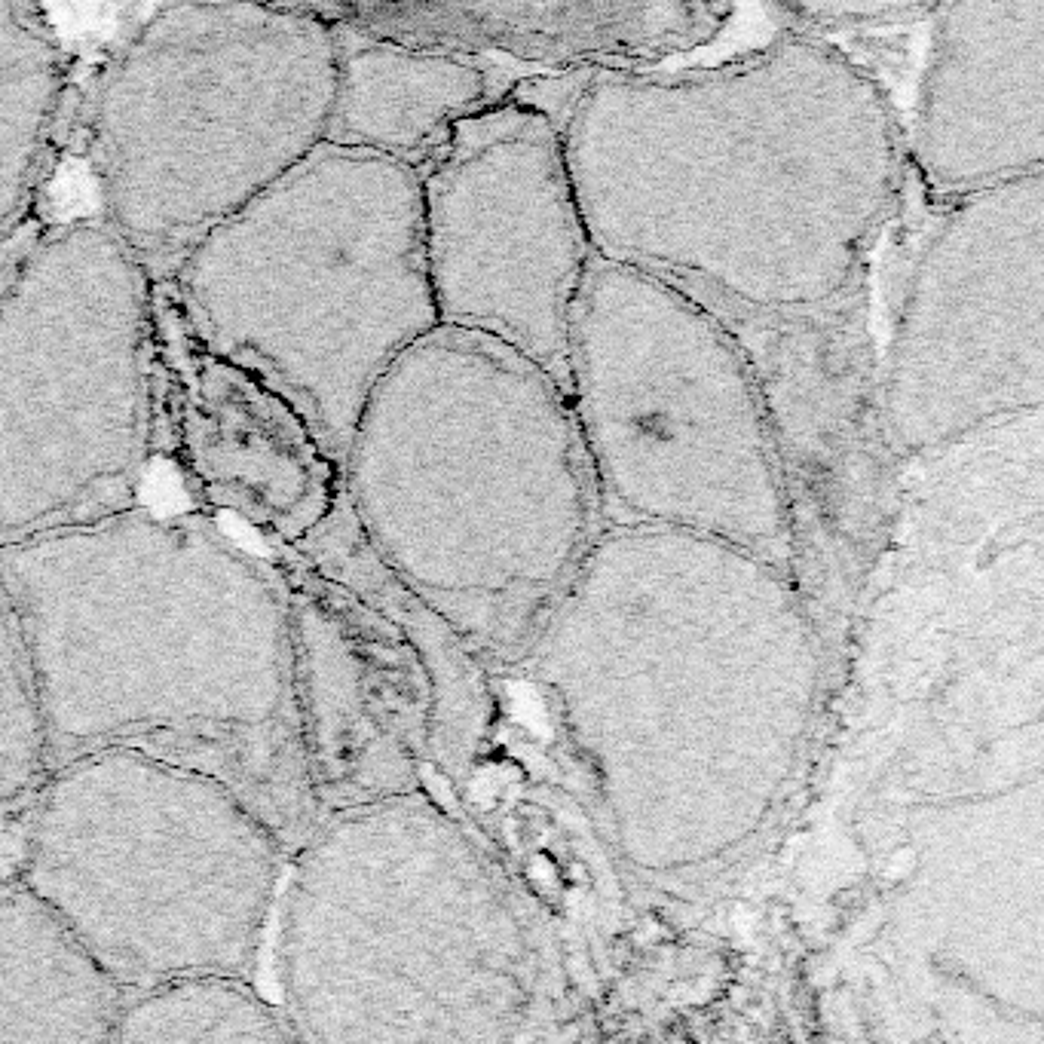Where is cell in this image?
Segmentation results:
<instances>
[{
	"mask_svg": "<svg viewBox=\"0 0 1044 1044\" xmlns=\"http://www.w3.org/2000/svg\"><path fill=\"white\" fill-rule=\"evenodd\" d=\"M558 102L604 264L723 322L818 313L873 282L913 175L907 126L836 40L781 28L711 68L561 74Z\"/></svg>",
	"mask_w": 1044,
	"mask_h": 1044,
	"instance_id": "6da1fadb",
	"label": "cell"
},
{
	"mask_svg": "<svg viewBox=\"0 0 1044 1044\" xmlns=\"http://www.w3.org/2000/svg\"><path fill=\"white\" fill-rule=\"evenodd\" d=\"M0 607L28 646L53 769L144 751L224 778L288 845L313 833L291 601L261 542L163 496L0 545Z\"/></svg>",
	"mask_w": 1044,
	"mask_h": 1044,
	"instance_id": "7a4b0ae2",
	"label": "cell"
},
{
	"mask_svg": "<svg viewBox=\"0 0 1044 1044\" xmlns=\"http://www.w3.org/2000/svg\"><path fill=\"white\" fill-rule=\"evenodd\" d=\"M343 493L380 561L490 671H515L607 530L567 386L438 328L377 386Z\"/></svg>",
	"mask_w": 1044,
	"mask_h": 1044,
	"instance_id": "3957f363",
	"label": "cell"
},
{
	"mask_svg": "<svg viewBox=\"0 0 1044 1044\" xmlns=\"http://www.w3.org/2000/svg\"><path fill=\"white\" fill-rule=\"evenodd\" d=\"M301 1044H518L533 1005L512 885L460 821L405 793L297 845L273 919Z\"/></svg>",
	"mask_w": 1044,
	"mask_h": 1044,
	"instance_id": "277c9868",
	"label": "cell"
},
{
	"mask_svg": "<svg viewBox=\"0 0 1044 1044\" xmlns=\"http://www.w3.org/2000/svg\"><path fill=\"white\" fill-rule=\"evenodd\" d=\"M340 28L322 7L160 4L86 71L74 160L89 215L166 282L328 144Z\"/></svg>",
	"mask_w": 1044,
	"mask_h": 1044,
	"instance_id": "5b68a950",
	"label": "cell"
},
{
	"mask_svg": "<svg viewBox=\"0 0 1044 1044\" xmlns=\"http://www.w3.org/2000/svg\"><path fill=\"white\" fill-rule=\"evenodd\" d=\"M215 350L301 408L343 463L386 374L441 328L420 175L325 144L163 282Z\"/></svg>",
	"mask_w": 1044,
	"mask_h": 1044,
	"instance_id": "8992f818",
	"label": "cell"
},
{
	"mask_svg": "<svg viewBox=\"0 0 1044 1044\" xmlns=\"http://www.w3.org/2000/svg\"><path fill=\"white\" fill-rule=\"evenodd\" d=\"M19 882L126 996L245 980L276 919L288 839L218 775L111 748L22 806Z\"/></svg>",
	"mask_w": 1044,
	"mask_h": 1044,
	"instance_id": "52a82bcc",
	"label": "cell"
},
{
	"mask_svg": "<svg viewBox=\"0 0 1044 1044\" xmlns=\"http://www.w3.org/2000/svg\"><path fill=\"white\" fill-rule=\"evenodd\" d=\"M821 631L787 570L741 545L607 527L515 668L604 775L720 714L787 705Z\"/></svg>",
	"mask_w": 1044,
	"mask_h": 1044,
	"instance_id": "ba28073f",
	"label": "cell"
},
{
	"mask_svg": "<svg viewBox=\"0 0 1044 1044\" xmlns=\"http://www.w3.org/2000/svg\"><path fill=\"white\" fill-rule=\"evenodd\" d=\"M160 279L89 212L40 218L0 267V545L151 500Z\"/></svg>",
	"mask_w": 1044,
	"mask_h": 1044,
	"instance_id": "9c48e42d",
	"label": "cell"
},
{
	"mask_svg": "<svg viewBox=\"0 0 1044 1044\" xmlns=\"http://www.w3.org/2000/svg\"><path fill=\"white\" fill-rule=\"evenodd\" d=\"M567 395L607 527L723 539L793 576L760 383L723 319L598 261L570 328Z\"/></svg>",
	"mask_w": 1044,
	"mask_h": 1044,
	"instance_id": "30bf717a",
	"label": "cell"
},
{
	"mask_svg": "<svg viewBox=\"0 0 1044 1044\" xmlns=\"http://www.w3.org/2000/svg\"><path fill=\"white\" fill-rule=\"evenodd\" d=\"M267 552L291 601L297 717L316 803L359 775L365 803L417 793L414 741L466 720L493 671L380 561L346 493L310 539Z\"/></svg>",
	"mask_w": 1044,
	"mask_h": 1044,
	"instance_id": "8fae6325",
	"label": "cell"
},
{
	"mask_svg": "<svg viewBox=\"0 0 1044 1044\" xmlns=\"http://www.w3.org/2000/svg\"><path fill=\"white\" fill-rule=\"evenodd\" d=\"M934 209L882 337L885 426L901 463L1044 411V175Z\"/></svg>",
	"mask_w": 1044,
	"mask_h": 1044,
	"instance_id": "7c38bea8",
	"label": "cell"
},
{
	"mask_svg": "<svg viewBox=\"0 0 1044 1044\" xmlns=\"http://www.w3.org/2000/svg\"><path fill=\"white\" fill-rule=\"evenodd\" d=\"M561 74L518 77L420 172L441 328L500 340L567 386L570 328L598 267L573 181Z\"/></svg>",
	"mask_w": 1044,
	"mask_h": 1044,
	"instance_id": "4fadbf2b",
	"label": "cell"
},
{
	"mask_svg": "<svg viewBox=\"0 0 1044 1044\" xmlns=\"http://www.w3.org/2000/svg\"><path fill=\"white\" fill-rule=\"evenodd\" d=\"M748 353L772 432L793 579L818 631L852 616L898 518L873 282L806 316L726 322Z\"/></svg>",
	"mask_w": 1044,
	"mask_h": 1044,
	"instance_id": "5bb4252c",
	"label": "cell"
},
{
	"mask_svg": "<svg viewBox=\"0 0 1044 1044\" xmlns=\"http://www.w3.org/2000/svg\"><path fill=\"white\" fill-rule=\"evenodd\" d=\"M160 472L169 496L242 530L264 549L310 539L343 500V463L285 392L190 325L157 294Z\"/></svg>",
	"mask_w": 1044,
	"mask_h": 1044,
	"instance_id": "9a60e30c",
	"label": "cell"
},
{
	"mask_svg": "<svg viewBox=\"0 0 1044 1044\" xmlns=\"http://www.w3.org/2000/svg\"><path fill=\"white\" fill-rule=\"evenodd\" d=\"M907 147L934 206L1044 175V0L937 7Z\"/></svg>",
	"mask_w": 1044,
	"mask_h": 1044,
	"instance_id": "2e32d148",
	"label": "cell"
},
{
	"mask_svg": "<svg viewBox=\"0 0 1044 1044\" xmlns=\"http://www.w3.org/2000/svg\"><path fill=\"white\" fill-rule=\"evenodd\" d=\"M362 34L435 46L481 62L558 65L561 74L650 71L711 43L729 4H506V7H322Z\"/></svg>",
	"mask_w": 1044,
	"mask_h": 1044,
	"instance_id": "e0dca14e",
	"label": "cell"
},
{
	"mask_svg": "<svg viewBox=\"0 0 1044 1044\" xmlns=\"http://www.w3.org/2000/svg\"><path fill=\"white\" fill-rule=\"evenodd\" d=\"M334 25L340 68L328 144L417 175L469 117L500 102L518 80L496 62Z\"/></svg>",
	"mask_w": 1044,
	"mask_h": 1044,
	"instance_id": "ac0fdd59",
	"label": "cell"
},
{
	"mask_svg": "<svg viewBox=\"0 0 1044 1044\" xmlns=\"http://www.w3.org/2000/svg\"><path fill=\"white\" fill-rule=\"evenodd\" d=\"M86 71L53 13L0 0V242L25 236L74 151ZM0 245V248H4Z\"/></svg>",
	"mask_w": 1044,
	"mask_h": 1044,
	"instance_id": "d6986e66",
	"label": "cell"
},
{
	"mask_svg": "<svg viewBox=\"0 0 1044 1044\" xmlns=\"http://www.w3.org/2000/svg\"><path fill=\"white\" fill-rule=\"evenodd\" d=\"M126 992L28 888L0 898V1044H117Z\"/></svg>",
	"mask_w": 1044,
	"mask_h": 1044,
	"instance_id": "ffe728a7",
	"label": "cell"
},
{
	"mask_svg": "<svg viewBox=\"0 0 1044 1044\" xmlns=\"http://www.w3.org/2000/svg\"><path fill=\"white\" fill-rule=\"evenodd\" d=\"M117 1044H301L248 980H193L126 996Z\"/></svg>",
	"mask_w": 1044,
	"mask_h": 1044,
	"instance_id": "44dd1931",
	"label": "cell"
},
{
	"mask_svg": "<svg viewBox=\"0 0 1044 1044\" xmlns=\"http://www.w3.org/2000/svg\"><path fill=\"white\" fill-rule=\"evenodd\" d=\"M53 772L40 686L16 616L0 607V797L28 803Z\"/></svg>",
	"mask_w": 1044,
	"mask_h": 1044,
	"instance_id": "7402d4cb",
	"label": "cell"
},
{
	"mask_svg": "<svg viewBox=\"0 0 1044 1044\" xmlns=\"http://www.w3.org/2000/svg\"><path fill=\"white\" fill-rule=\"evenodd\" d=\"M940 4H775L769 16L781 19V28L815 37L830 34H870L891 28L928 25Z\"/></svg>",
	"mask_w": 1044,
	"mask_h": 1044,
	"instance_id": "603a6c76",
	"label": "cell"
}]
</instances>
